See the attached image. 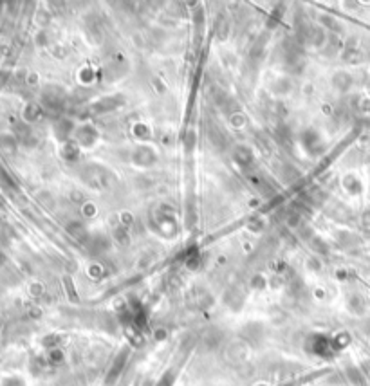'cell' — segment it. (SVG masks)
<instances>
[{
	"instance_id": "cell-1",
	"label": "cell",
	"mask_w": 370,
	"mask_h": 386,
	"mask_svg": "<svg viewBox=\"0 0 370 386\" xmlns=\"http://www.w3.org/2000/svg\"><path fill=\"white\" fill-rule=\"evenodd\" d=\"M2 386H24V383L18 377H9V379H5Z\"/></svg>"
}]
</instances>
